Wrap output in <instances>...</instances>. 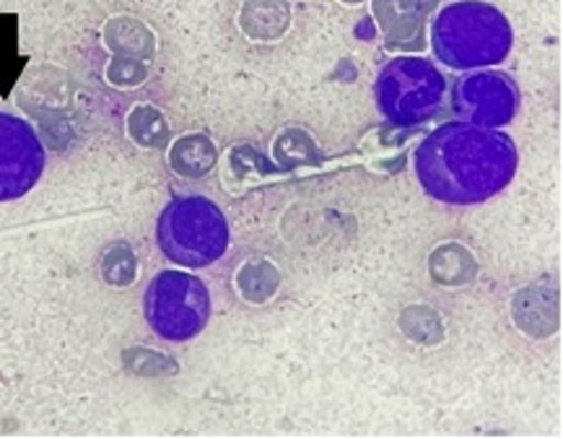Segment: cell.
Listing matches in <instances>:
<instances>
[{"label":"cell","instance_id":"6da1fadb","mask_svg":"<svg viewBox=\"0 0 563 439\" xmlns=\"http://www.w3.org/2000/svg\"><path fill=\"white\" fill-rule=\"evenodd\" d=\"M517 172V146L496 128L450 122L416 151V175L426 196L450 206L494 198Z\"/></svg>","mask_w":563,"mask_h":439},{"label":"cell","instance_id":"7a4b0ae2","mask_svg":"<svg viewBox=\"0 0 563 439\" xmlns=\"http://www.w3.org/2000/svg\"><path fill=\"white\" fill-rule=\"evenodd\" d=\"M431 47L452 70L488 68L509 55L511 26L494 6L460 0L439 11L431 24Z\"/></svg>","mask_w":563,"mask_h":439},{"label":"cell","instance_id":"3957f363","mask_svg":"<svg viewBox=\"0 0 563 439\" xmlns=\"http://www.w3.org/2000/svg\"><path fill=\"white\" fill-rule=\"evenodd\" d=\"M156 242L175 265L206 268L227 255L229 221L221 208L203 196L175 198L158 216Z\"/></svg>","mask_w":563,"mask_h":439},{"label":"cell","instance_id":"277c9868","mask_svg":"<svg viewBox=\"0 0 563 439\" xmlns=\"http://www.w3.org/2000/svg\"><path fill=\"white\" fill-rule=\"evenodd\" d=\"M446 81L434 63L423 57H395L374 84L377 107L393 125L410 128L431 120L442 107Z\"/></svg>","mask_w":563,"mask_h":439},{"label":"cell","instance_id":"5b68a950","mask_svg":"<svg viewBox=\"0 0 563 439\" xmlns=\"http://www.w3.org/2000/svg\"><path fill=\"white\" fill-rule=\"evenodd\" d=\"M143 312L158 338L183 343L203 333L211 318V294L192 273L162 271L148 281Z\"/></svg>","mask_w":563,"mask_h":439},{"label":"cell","instance_id":"8992f818","mask_svg":"<svg viewBox=\"0 0 563 439\" xmlns=\"http://www.w3.org/2000/svg\"><path fill=\"white\" fill-rule=\"evenodd\" d=\"M45 162L37 131L16 114L0 112V204L24 198L40 183Z\"/></svg>","mask_w":563,"mask_h":439},{"label":"cell","instance_id":"52a82bcc","mask_svg":"<svg viewBox=\"0 0 563 439\" xmlns=\"http://www.w3.org/2000/svg\"><path fill=\"white\" fill-rule=\"evenodd\" d=\"M519 107V91L515 81L499 70L462 76L452 89V110L467 125L499 128L515 118Z\"/></svg>","mask_w":563,"mask_h":439},{"label":"cell","instance_id":"ba28073f","mask_svg":"<svg viewBox=\"0 0 563 439\" xmlns=\"http://www.w3.org/2000/svg\"><path fill=\"white\" fill-rule=\"evenodd\" d=\"M437 0H372V13L389 50H423L426 17Z\"/></svg>","mask_w":563,"mask_h":439},{"label":"cell","instance_id":"9c48e42d","mask_svg":"<svg viewBox=\"0 0 563 439\" xmlns=\"http://www.w3.org/2000/svg\"><path fill=\"white\" fill-rule=\"evenodd\" d=\"M511 318L525 336L548 338L559 330V297L553 289L527 286L515 297Z\"/></svg>","mask_w":563,"mask_h":439},{"label":"cell","instance_id":"30bf717a","mask_svg":"<svg viewBox=\"0 0 563 439\" xmlns=\"http://www.w3.org/2000/svg\"><path fill=\"white\" fill-rule=\"evenodd\" d=\"M236 24L252 42H278L291 29V6L288 0H244Z\"/></svg>","mask_w":563,"mask_h":439},{"label":"cell","instance_id":"8fae6325","mask_svg":"<svg viewBox=\"0 0 563 439\" xmlns=\"http://www.w3.org/2000/svg\"><path fill=\"white\" fill-rule=\"evenodd\" d=\"M475 271H478V265H475L473 253L460 242L439 244L429 257L431 278L442 286L467 284L475 278Z\"/></svg>","mask_w":563,"mask_h":439},{"label":"cell","instance_id":"7c38bea8","mask_svg":"<svg viewBox=\"0 0 563 439\" xmlns=\"http://www.w3.org/2000/svg\"><path fill=\"white\" fill-rule=\"evenodd\" d=\"M172 169L183 177H206L219 162V149L208 135L192 133L177 141V146L169 154Z\"/></svg>","mask_w":563,"mask_h":439},{"label":"cell","instance_id":"4fadbf2b","mask_svg":"<svg viewBox=\"0 0 563 439\" xmlns=\"http://www.w3.org/2000/svg\"><path fill=\"white\" fill-rule=\"evenodd\" d=\"M280 286V271L268 257H250L236 273V292L250 305H265L276 297Z\"/></svg>","mask_w":563,"mask_h":439},{"label":"cell","instance_id":"5bb4252c","mask_svg":"<svg viewBox=\"0 0 563 439\" xmlns=\"http://www.w3.org/2000/svg\"><path fill=\"white\" fill-rule=\"evenodd\" d=\"M273 156H276L278 167L284 169L309 167V164H320L322 160L312 133L299 125L286 128V131L276 135V141H273Z\"/></svg>","mask_w":563,"mask_h":439},{"label":"cell","instance_id":"9a60e30c","mask_svg":"<svg viewBox=\"0 0 563 439\" xmlns=\"http://www.w3.org/2000/svg\"><path fill=\"white\" fill-rule=\"evenodd\" d=\"M408 312H410V318L418 320V326H416V322L400 318V326H402V330H406L408 338H413V341H418V343H426V347L437 343L429 333H434L439 341H442V338H444L442 322H439V318L434 312H431L429 307H410Z\"/></svg>","mask_w":563,"mask_h":439},{"label":"cell","instance_id":"2e32d148","mask_svg":"<svg viewBox=\"0 0 563 439\" xmlns=\"http://www.w3.org/2000/svg\"><path fill=\"white\" fill-rule=\"evenodd\" d=\"M343 3H349V6H356V3H361V0H343Z\"/></svg>","mask_w":563,"mask_h":439}]
</instances>
